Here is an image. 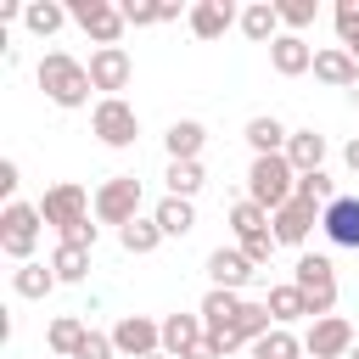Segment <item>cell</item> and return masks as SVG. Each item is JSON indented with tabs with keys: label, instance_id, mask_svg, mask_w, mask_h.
I'll list each match as a JSON object with an SVG mask.
<instances>
[{
	"label": "cell",
	"instance_id": "34",
	"mask_svg": "<svg viewBox=\"0 0 359 359\" xmlns=\"http://www.w3.org/2000/svg\"><path fill=\"white\" fill-rule=\"evenodd\" d=\"M230 230H236V236H264V230H269V213H264L258 202L241 196V202L230 208Z\"/></svg>",
	"mask_w": 359,
	"mask_h": 359
},
{
	"label": "cell",
	"instance_id": "45",
	"mask_svg": "<svg viewBox=\"0 0 359 359\" xmlns=\"http://www.w3.org/2000/svg\"><path fill=\"white\" fill-rule=\"evenodd\" d=\"M348 359H359V342H353V353H348Z\"/></svg>",
	"mask_w": 359,
	"mask_h": 359
},
{
	"label": "cell",
	"instance_id": "10",
	"mask_svg": "<svg viewBox=\"0 0 359 359\" xmlns=\"http://www.w3.org/2000/svg\"><path fill=\"white\" fill-rule=\"evenodd\" d=\"M303 353H309V359H348V353H353V325H348L342 314L314 320L309 337H303Z\"/></svg>",
	"mask_w": 359,
	"mask_h": 359
},
{
	"label": "cell",
	"instance_id": "27",
	"mask_svg": "<svg viewBox=\"0 0 359 359\" xmlns=\"http://www.w3.org/2000/svg\"><path fill=\"white\" fill-rule=\"evenodd\" d=\"M264 303H269L275 325H292V320H303V314H309V303H303V292H297L292 280H286V286H269V297H264Z\"/></svg>",
	"mask_w": 359,
	"mask_h": 359
},
{
	"label": "cell",
	"instance_id": "6",
	"mask_svg": "<svg viewBox=\"0 0 359 359\" xmlns=\"http://www.w3.org/2000/svg\"><path fill=\"white\" fill-rule=\"evenodd\" d=\"M95 219L101 224H135L140 219V180L135 174H112L101 191H95Z\"/></svg>",
	"mask_w": 359,
	"mask_h": 359
},
{
	"label": "cell",
	"instance_id": "20",
	"mask_svg": "<svg viewBox=\"0 0 359 359\" xmlns=\"http://www.w3.org/2000/svg\"><path fill=\"white\" fill-rule=\"evenodd\" d=\"M314 79H325V84H337V90H353V79H359V62H353L342 45H331V50H314Z\"/></svg>",
	"mask_w": 359,
	"mask_h": 359
},
{
	"label": "cell",
	"instance_id": "15",
	"mask_svg": "<svg viewBox=\"0 0 359 359\" xmlns=\"http://www.w3.org/2000/svg\"><path fill=\"white\" fill-rule=\"evenodd\" d=\"M269 67H275L280 79H297V73L314 67V45H309L303 34H280V39L269 45Z\"/></svg>",
	"mask_w": 359,
	"mask_h": 359
},
{
	"label": "cell",
	"instance_id": "29",
	"mask_svg": "<svg viewBox=\"0 0 359 359\" xmlns=\"http://www.w3.org/2000/svg\"><path fill=\"white\" fill-rule=\"evenodd\" d=\"M118 241H123V252L146 258V252H157L163 230H157V219H135V224H123V230H118Z\"/></svg>",
	"mask_w": 359,
	"mask_h": 359
},
{
	"label": "cell",
	"instance_id": "44",
	"mask_svg": "<svg viewBox=\"0 0 359 359\" xmlns=\"http://www.w3.org/2000/svg\"><path fill=\"white\" fill-rule=\"evenodd\" d=\"M348 95H353V101H359V79H353V90H348Z\"/></svg>",
	"mask_w": 359,
	"mask_h": 359
},
{
	"label": "cell",
	"instance_id": "26",
	"mask_svg": "<svg viewBox=\"0 0 359 359\" xmlns=\"http://www.w3.org/2000/svg\"><path fill=\"white\" fill-rule=\"evenodd\" d=\"M337 196H342V191H337V180H331L325 168H320V174H297V202H309V208H320V213H325Z\"/></svg>",
	"mask_w": 359,
	"mask_h": 359
},
{
	"label": "cell",
	"instance_id": "30",
	"mask_svg": "<svg viewBox=\"0 0 359 359\" xmlns=\"http://www.w3.org/2000/svg\"><path fill=\"white\" fill-rule=\"evenodd\" d=\"M11 286H17V297H45V292L56 286V269H50V264H17Z\"/></svg>",
	"mask_w": 359,
	"mask_h": 359
},
{
	"label": "cell",
	"instance_id": "31",
	"mask_svg": "<svg viewBox=\"0 0 359 359\" xmlns=\"http://www.w3.org/2000/svg\"><path fill=\"white\" fill-rule=\"evenodd\" d=\"M45 337H50V348H56V353H67V359H73V353H79V342L90 337V325H84L79 314H62V320H50V331H45Z\"/></svg>",
	"mask_w": 359,
	"mask_h": 359
},
{
	"label": "cell",
	"instance_id": "37",
	"mask_svg": "<svg viewBox=\"0 0 359 359\" xmlns=\"http://www.w3.org/2000/svg\"><path fill=\"white\" fill-rule=\"evenodd\" d=\"M337 39H342V50H359V0L337 6Z\"/></svg>",
	"mask_w": 359,
	"mask_h": 359
},
{
	"label": "cell",
	"instance_id": "7",
	"mask_svg": "<svg viewBox=\"0 0 359 359\" xmlns=\"http://www.w3.org/2000/svg\"><path fill=\"white\" fill-rule=\"evenodd\" d=\"M67 17H73L95 45H118L123 28H129V22H123V6H112V0H73Z\"/></svg>",
	"mask_w": 359,
	"mask_h": 359
},
{
	"label": "cell",
	"instance_id": "13",
	"mask_svg": "<svg viewBox=\"0 0 359 359\" xmlns=\"http://www.w3.org/2000/svg\"><path fill=\"white\" fill-rule=\"evenodd\" d=\"M320 230L331 247H353L359 252V196H337L325 213H320Z\"/></svg>",
	"mask_w": 359,
	"mask_h": 359
},
{
	"label": "cell",
	"instance_id": "36",
	"mask_svg": "<svg viewBox=\"0 0 359 359\" xmlns=\"http://www.w3.org/2000/svg\"><path fill=\"white\" fill-rule=\"evenodd\" d=\"M275 11H280V28H286V34H303V28L314 22V0H280Z\"/></svg>",
	"mask_w": 359,
	"mask_h": 359
},
{
	"label": "cell",
	"instance_id": "18",
	"mask_svg": "<svg viewBox=\"0 0 359 359\" xmlns=\"http://www.w3.org/2000/svg\"><path fill=\"white\" fill-rule=\"evenodd\" d=\"M230 22H241V11H236L230 0H196V6H191V34H196V39H219Z\"/></svg>",
	"mask_w": 359,
	"mask_h": 359
},
{
	"label": "cell",
	"instance_id": "8",
	"mask_svg": "<svg viewBox=\"0 0 359 359\" xmlns=\"http://www.w3.org/2000/svg\"><path fill=\"white\" fill-rule=\"evenodd\" d=\"M90 191L84 185H73V180H62V185H50L45 196H39V213H45V224H56V230H67V224H79V219H90Z\"/></svg>",
	"mask_w": 359,
	"mask_h": 359
},
{
	"label": "cell",
	"instance_id": "28",
	"mask_svg": "<svg viewBox=\"0 0 359 359\" xmlns=\"http://www.w3.org/2000/svg\"><path fill=\"white\" fill-rule=\"evenodd\" d=\"M252 359H303V342H297L286 325H275V331H264V337L252 342Z\"/></svg>",
	"mask_w": 359,
	"mask_h": 359
},
{
	"label": "cell",
	"instance_id": "4",
	"mask_svg": "<svg viewBox=\"0 0 359 359\" xmlns=\"http://www.w3.org/2000/svg\"><path fill=\"white\" fill-rule=\"evenodd\" d=\"M39 224H45L39 202H6V213H0V252H6V258H17V264H34Z\"/></svg>",
	"mask_w": 359,
	"mask_h": 359
},
{
	"label": "cell",
	"instance_id": "1",
	"mask_svg": "<svg viewBox=\"0 0 359 359\" xmlns=\"http://www.w3.org/2000/svg\"><path fill=\"white\" fill-rule=\"evenodd\" d=\"M39 90L56 101V107H84L90 101V62L67 56V50H45L39 56Z\"/></svg>",
	"mask_w": 359,
	"mask_h": 359
},
{
	"label": "cell",
	"instance_id": "43",
	"mask_svg": "<svg viewBox=\"0 0 359 359\" xmlns=\"http://www.w3.org/2000/svg\"><path fill=\"white\" fill-rule=\"evenodd\" d=\"M342 163H348V168H353V174H359V135H353V140H348V151H342Z\"/></svg>",
	"mask_w": 359,
	"mask_h": 359
},
{
	"label": "cell",
	"instance_id": "32",
	"mask_svg": "<svg viewBox=\"0 0 359 359\" xmlns=\"http://www.w3.org/2000/svg\"><path fill=\"white\" fill-rule=\"evenodd\" d=\"M174 17H180V6H174V0H157V6H151V0H129V6H123V22H135V28L174 22Z\"/></svg>",
	"mask_w": 359,
	"mask_h": 359
},
{
	"label": "cell",
	"instance_id": "39",
	"mask_svg": "<svg viewBox=\"0 0 359 359\" xmlns=\"http://www.w3.org/2000/svg\"><path fill=\"white\" fill-rule=\"evenodd\" d=\"M112 353H118V348H112V337H101V331H90V337L79 342V353H73V359H112Z\"/></svg>",
	"mask_w": 359,
	"mask_h": 359
},
{
	"label": "cell",
	"instance_id": "38",
	"mask_svg": "<svg viewBox=\"0 0 359 359\" xmlns=\"http://www.w3.org/2000/svg\"><path fill=\"white\" fill-rule=\"evenodd\" d=\"M280 241H275V230H264V236H241V252H247V264L258 269V264H269V252H275Z\"/></svg>",
	"mask_w": 359,
	"mask_h": 359
},
{
	"label": "cell",
	"instance_id": "12",
	"mask_svg": "<svg viewBox=\"0 0 359 359\" xmlns=\"http://www.w3.org/2000/svg\"><path fill=\"white\" fill-rule=\"evenodd\" d=\"M241 309H247V297H241V292H224V286H213V292L202 297V309H196V314H202L208 337H219V342H224V337L241 325Z\"/></svg>",
	"mask_w": 359,
	"mask_h": 359
},
{
	"label": "cell",
	"instance_id": "11",
	"mask_svg": "<svg viewBox=\"0 0 359 359\" xmlns=\"http://www.w3.org/2000/svg\"><path fill=\"white\" fill-rule=\"evenodd\" d=\"M129 73H135V62H129L123 45H95V50H90V84H95V90L118 95V90L129 84Z\"/></svg>",
	"mask_w": 359,
	"mask_h": 359
},
{
	"label": "cell",
	"instance_id": "35",
	"mask_svg": "<svg viewBox=\"0 0 359 359\" xmlns=\"http://www.w3.org/2000/svg\"><path fill=\"white\" fill-rule=\"evenodd\" d=\"M50 269H56V280H84L90 275V252L84 247H56V258H50Z\"/></svg>",
	"mask_w": 359,
	"mask_h": 359
},
{
	"label": "cell",
	"instance_id": "17",
	"mask_svg": "<svg viewBox=\"0 0 359 359\" xmlns=\"http://www.w3.org/2000/svg\"><path fill=\"white\" fill-rule=\"evenodd\" d=\"M202 337H208L202 314H168V320H163V353H168V359H185Z\"/></svg>",
	"mask_w": 359,
	"mask_h": 359
},
{
	"label": "cell",
	"instance_id": "3",
	"mask_svg": "<svg viewBox=\"0 0 359 359\" xmlns=\"http://www.w3.org/2000/svg\"><path fill=\"white\" fill-rule=\"evenodd\" d=\"M292 286L303 292V303H309L314 320H325V314L337 309V269H331L325 252H303L297 269H292Z\"/></svg>",
	"mask_w": 359,
	"mask_h": 359
},
{
	"label": "cell",
	"instance_id": "16",
	"mask_svg": "<svg viewBox=\"0 0 359 359\" xmlns=\"http://www.w3.org/2000/svg\"><path fill=\"white\" fill-rule=\"evenodd\" d=\"M269 230H275V241H280V247H303V241H309V230H314V208L292 196L280 213H269Z\"/></svg>",
	"mask_w": 359,
	"mask_h": 359
},
{
	"label": "cell",
	"instance_id": "33",
	"mask_svg": "<svg viewBox=\"0 0 359 359\" xmlns=\"http://www.w3.org/2000/svg\"><path fill=\"white\" fill-rule=\"evenodd\" d=\"M202 180H208L202 163H168V196H185V202H191V196L202 191Z\"/></svg>",
	"mask_w": 359,
	"mask_h": 359
},
{
	"label": "cell",
	"instance_id": "25",
	"mask_svg": "<svg viewBox=\"0 0 359 359\" xmlns=\"http://www.w3.org/2000/svg\"><path fill=\"white\" fill-rule=\"evenodd\" d=\"M22 22H28V34H56L62 22H67V6H56V0H28L22 6Z\"/></svg>",
	"mask_w": 359,
	"mask_h": 359
},
{
	"label": "cell",
	"instance_id": "9",
	"mask_svg": "<svg viewBox=\"0 0 359 359\" xmlns=\"http://www.w3.org/2000/svg\"><path fill=\"white\" fill-rule=\"evenodd\" d=\"M112 348L129 353V359H151V353H163V325L146 320V314H123L112 325Z\"/></svg>",
	"mask_w": 359,
	"mask_h": 359
},
{
	"label": "cell",
	"instance_id": "40",
	"mask_svg": "<svg viewBox=\"0 0 359 359\" xmlns=\"http://www.w3.org/2000/svg\"><path fill=\"white\" fill-rule=\"evenodd\" d=\"M62 247H84V252H90V247H95V224H90V219L67 224V230H62Z\"/></svg>",
	"mask_w": 359,
	"mask_h": 359
},
{
	"label": "cell",
	"instance_id": "5",
	"mask_svg": "<svg viewBox=\"0 0 359 359\" xmlns=\"http://www.w3.org/2000/svg\"><path fill=\"white\" fill-rule=\"evenodd\" d=\"M90 123H95V140L112 146V151L135 146V135H140V118H135V107H129L123 95H101L95 112H90Z\"/></svg>",
	"mask_w": 359,
	"mask_h": 359
},
{
	"label": "cell",
	"instance_id": "24",
	"mask_svg": "<svg viewBox=\"0 0 359 359\" xmlns=\"http://www.w3.org/2000/svg\"><path fill=\"white\" fill-rule=\"evenodd\" d=\"M151 219H157V230H163V236H191V224H196V208H191L185 196H163Z\"/></svg>",
	"mask_w": 359,
	"mask_h": 359
},
{
	"label": "cell",
	"instance_id": "19",
	"mask_svg": "<svg viewBox=\"0 0 359 359\" xmlns=\"http://www.w3.org/2000/svg\"><path fill=\"white\" fill-rule=\"evenodd\" d=\"M168 163H196L202 157V146H208V129L196 123V118H180V123H168Z\"/></svg>",
	"mask_w": 359,
	"mask_h": 359
},
{
	"label": "cell",
	"instance_id": "42",
	"mask_svg": "<svg viewBox=\"0 0 359 359\" xmlns=\"http://www.w3.org/2000/svg\"><path fill=\"white\" fill-rule=\"evenodd\" d=\"M0 191H6V196H11V191H17V163H11V157H6V163H0Z\"/></svg>",
	"mask_w": 359,
	"mask_h": 359
},
{
	"label": "cell",
	"instance_id": "22",
	"mask_svg": "<svg viewBox=\"0 0 359 359\" xmlns=\"http://www.w3.org/2000/svg\"><path fill=\"white\" fill-rule=\"evenodd\" d=\"M241 34H247L252 45H275V39H280V11H275L269 0H252V6L241 11Z\"/></svg>",
	"mask_w": 359,
	"mask_h": 359
},
{
	"label": "cell",
	"instance_id": "23",
	"mask_svg": "<svg viewBox=\"0 0 359 359\" xmlns=\"http://www.w3.org/2000/svg\"><path fill=\"white\" fill-rule=\"evenodd\" d=\"M286 140H292V129H286L280 118H247V146H252V157H275V151H286Z\"/></svg>",
	"mask_w": 359,
	"mask_h": 359
},
{
	"label": "cell",
	"instance_id": "41",
	"mask_svg": "<svg viewBox=\"0 0 359 359\" xmlns=\"http://www.w3.org/2000/svg\"><path fill=\"white\" fill-rule=\"evenodd\" d=\"M185 359H224V342H219V337H202V342H196Z\"/></svg>",
	"mask_w": 359,
	"mask_h": 359
},
{
	"label": "cell",
	"instance_id": "14",
	"mask_svg": "<svg viewBox=\"0 0 359 359\" xmlns=\"http://www.w3.org/2000/svg\"><path fill=\"white\" fill-rule=\"evenodd\" d=\"M208 280L224 286V292H241V286L252 280L247 252H241V247H213V252H208Z\"/></svg>",
	"mask_w": 359,
	"mask_h": 359
},
{
	"label": "cell",
	"instance_id": "46",
	"mask_svg": "<svg viewBox=\"0 0 359 359\" xmlns=\"http://www.w3.org/2000/svg\"><path fill=\"white\" fill-rule=\"evenodd\" d=\"M151 359H168V353H151Z\"/></svg>",
	"mask_w": 359,
	"mask_h": 359
},
{
	"label": "cell",
	"instance_id": "2",
	"mask_svg": "<svg viewBox=\"0 0 359 359\" xmlns=\"http://www.w3.org/2000/svg\"><path fill=\"white\" fill-rule=\"evenodd\" d=\"M292 196H297V168L286 163V151L252 157V168H247V202H258L264 213H280Z\"/></svg>",
	"mask_w": 359,
	"mask_h": 359
},
{
	"label": "cell",
	"instance_id": "21",
	"mask_svg": "<svg viewBox=\"0 0 359 359\" xmlns=\"http://www.w3.org/2000/svg\"><path fill=\"white\" fill-rule=\"evenodd\" d=\"M286 163H292L297 174H320V163H325V135H314V129H292V140H286Z\"/></svg>",
	"mask_w": 359,
	"mask_h": 359
}]
</instances>
